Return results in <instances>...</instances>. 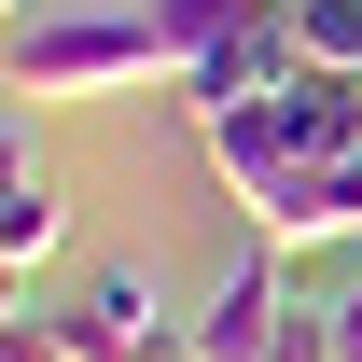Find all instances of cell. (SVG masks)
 <instances>
[{"instance_id": "6da1fadb", "label": "cell", "mask_w": 362, "mask_h": 362, "mask_svg": "<svg viewBox=\"0 0 362 362\" xmlns=\"http://www.w3.org/2000/svg\"><path fill=\"white\" fill-rule=\"evenodd\" d=\"M126 84H181V56L153 14H28L14 28V98L56 112V98H126Z\"/></svg>"}, {"instance_id": "7a4b0ae2", "label": "cell", "mask_w": 362, "mask_h": 362, "mask_svg": "<svg viewBox=\"0 0 362 362\" xmlns=\"http://www.w3.org/2000/svg\"><path fill=\"white\" fill-rule=\"evenodd\" d=\"M56 334H70V362H181V334H195V320H168L153 265H98L84 293L56 307Z\"/></svg>"}, {"instance_id": "3957f363", "label": "cell", "mask_w": 362, "mask_h": 362, "mask_svg": "<svg viewBox=\"0 0 362 362\" xmlns=\"http://www.w3.org/2000/svg\"><path fill=\"white\" fill-rule=\"evenodd\" d=\"M279 320H293V251H237L223 279H209V307H195V334H181V362H265Z\"/></svg>"}, {"instance_id": "277c9868", "label": "cell", "mask_w": 362, "mask_h": 362, "mask_svg": "<svg viewBox=\"0 0 362 362\" xmlns=\"http://www.w3.org/2000/svg\"><path fill=\"white\" fill-rule=\"evenodd\" d=\"M279 84H307V56H293V14H251L209 70H181V112H237V98H279Z\"/></svg>"}, {"instance_id": "5b68a950", "label": "cell", "mask_w": 362, "mask_h": 362, "mask_svg": "<svg viewBox=\"0 0 362 362\" xmlns=\"http://www.w3.org/2000/svg\"><path fill=\"white\" fill-rule=\"evenodd\" d=\"M56 251H70V195H56L42 168H14V181H0V279L28 293V279H42Z\"/></svg>"}, {"instance_id": "8992f818", "label": "cell", "mask_w": 362, "mask_h": 362, "mask_svg": "<svg viewBox=\"0 0 362 362\" xmlns=\"http://www.w3.org/2000/svg\"><path fill=\"white\" fill-rule=\"evenodd\" d=\"M139 14L168 28V56H181V70H209V56H223L251 14H279V0H139Z\"/></svg>"}, {"instance_id": "52a82bcc", "label": "cell", "mask_w": 362, "mask_h": 362, "mask_svg": "<svg viewBox=\"0 0 362 362\" xmlns=\"http://www.w3.org/2000/svg\"><path fill=\"white\" fill-rule=\"evenodd\" d=\"M279 14H293V56L307 70H349L362 84V0H279Z\"/></svg>"}, {"instance_id": "ba28073f", "label": "cell", "mask_w": 362, "mask_h": 362, "mask_svg": "<svg viewBox=\"0 0 362 362\" xmlns=\"http://www.w3.org/2000/svg\"><path fill=\"white\" fill-rule=\"evenodd\" d=\"M265 362H334V320H320V307H293V320H279V349Z\"/></svg>"}, {"instance_id": "9c48e42d", "label": "cell", "mask_w": 362, "mask_h": 362, "mask_svg": "<svg viewBox=\"0 0 362 362\" xmlns=\"http://www.w3.org/2000/svg\"><path fill=\"white\" fill-rule=\"evenodd\" d=\"M320 320H334V362H362V265L334 279V293H320Z\"/></svg>"}]
</instances>
